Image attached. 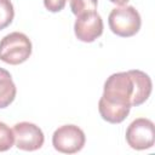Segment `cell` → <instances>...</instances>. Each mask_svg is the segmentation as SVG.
<instances>
[{
  "label": "cell",
  "instance_id": "2",
  "mask_svg": "<svg viewBox=\"0 0 155 155\" xmlns=\"http://www.w3.org/2000/svg\"><path fill=\"white\" fill-rule=\"evenodd\" d=\"M31 41L19 31L5 35L0 41V61L11 65L24 63L31 54Z\"/></svg>",
  "mask_w": 155,
  "mask_h": 155
},
{
  "label": "cell",
  "instance_id": "7",
  "mask_svg": "<svg viewBox=\"0 0 155 155\" xmlns=\"http://www.w3.org/2000/svg\"><path fill=\"white\" fill-rule=\"evenodd\" d=\"M16 147L24 151H34L44 145V133L39 126L31 122H18L13 126Z\"/></svg>",
  "mask_w": 155,
  "mask_h": 155
},
{
  "label": "cell",
  "instance_id": "10",
  "mask_svg": "<svg viewBox=\"0 0 155 155\" xmlns=\"http://www.w3.org/2000/svg\"><path fill=\"white\" fill-rule=\"evenodd\" d=\"M15 144L13 130H11L5 122L0 121V151L10 150Z\"/></svg>",
  "mask_w": 155,
  "mask_h": 155
},
{
  "label": "cell",
  "instance_id": "6",
  "mask_svg": "<svg viewBox=\"0 0 155 155\" xmlns=\"http://www.w3.org/2000/svg\"><path fill=\"white\" fill-rule=\"evenodd\" d=\"M103 28L102 17L96 10L76 16L74 23L75 36L82 42H93L103 34Z\"/></svg>",
  "mask_w": 155,
  "mask_h": 155
},
{
  "label": "cell",
  "instance_id": "4",
  "mask_svg": "<svg viewBox=\"0 0 155 155\" xmlns=\"http://www.w3.org/2000/svg\"><path fill=\"white\" fill-rule=\"evenodd\" d=\"M125 137L127 144L134 150L150 149L155 143L154 122L145 117H138L128 125Z\"/></svg>",
  "mask_w": 155,
  "mask_h": 155
},
{
  "label": "cell",
  "instance_id": "3",
  "mask_svg": "<svg viewBox=\"0 0 155 155\" xmlns=\"http://www.w3.org/2000/svg\"><path fill=\"white\" fill-rule=\"evenodd\" d=\"M110 30L121 38H130L136 35L142 25L139 12L133 6L122 5L111 10L108 17Z\"/></svg>",
  "mask_w": 155,
  "mask_h": 155
},
{
  "label": "cell",
  "instance_id": "13",
  "mask_svg": "<svg viewBox=\"0 0 155 155\" xmlns=\"http://www.w3.org/2000/svg\"><path fill=\"white\" fill-rule=\"evenodd\" d=\"M110 2H113V4H115V5H119V6H122V5H125V4H127L130 0H109Z\"/></svg>",
  "mask_w": 155,
  "mask_h": 155
},
{
  "label": "cell",
  "instance_id": "5",
  "mask_svg": "<svg viewBox=\"0 0 155 155\" xmlns=\"http://www.w3.org/2000/svg\"><path fill=\"white\" fill-rule=\"evenodd\" d=\"M86 142L84 131L75 125H63L52 134L53 148L63 154H75L80 151Z\"/></svg>",
  "mask_w": 155,
  "mask_h": 155
},
{
  "label": "cell",
  "instance_id": "9",
  "mask_svg": "<svg viewBox=\"0 0 155 155\" xmlns=\"http://www.w3.org/2000/svg\"><path fill=\"white\" fill-rule=\"evenodd\" d=\"M15 17L13 5L10 0H0V30L8 27Z\"/></svg>",
  "mask_w": 155,
  "mask_h": 155
},
{
  "label": "cell",
  "instance_id": "1",
  "mask_svg": "<svg viewBox=\"0 0 155 155\" xmlns=\"http://www.w3.org/2000/svg\"><path fill=\"white\" fill-rule=\"evenodd\" d=\"M151 90V79L142 70L111 74L104 82L98 111L107 122L120 124L128 116L132 107L143 104L150 97Z\"/></svg>",
  "mask_w": 155,
  "mask_h": 155
},
{
  "label": "cell",
  "instance_id": "12",
  "mask_svg": "<svg viewBox=\"0 0 155 155\" xmlns=\"http://www.w3.org/2000/svg\"><path fill=\"white\" fill-rule=\"evenodd\" d=\"M67 0H44V5L46 10L50 12H59L64 8Z\"/></svg>",
  "mask_w": 155,
  "mask_h": 155
},
{
  "label": "cell",
  "instance_id": "11",
  "mask_svg": "<svg viewBox=\"0 0 155 155\" xmlns=\"http://www.w3.org/2000/svg\"><path fill=\"white\" fill-rule=\"evenodd\" d=\"M98 0H70V10L75 16L85 12L94 11L97 8Z\"/></svg>",
  "mask_w": 155,
  "mask_h": 155
},
{
  "label": "cell",
  "instance_id": "8",
  "mask_svg": "<svg viewBox=\"0 0 155 155\" xmlns=\"http://www.w3.org/2000/svg\"><path fill=\"white\" fill-rule=\"evenodd\" d=\"M16 85L12 80L11 74L0 68V109L8 107L16 98Z\"/></svg>",
  "mask_w": 155,
  "mask_h": 155
}]
</instances>
